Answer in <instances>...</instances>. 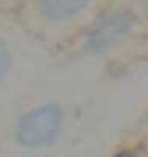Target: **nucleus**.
I'll use <instances>...</instances> for the list:
<instances>
[{"mask_svg": "<svg viewBox=\"0 0 148 157\" xmlns=\"http://www.w3.org/2000/svg\"><path fill=\"white\" fill-rule=\"evenodd\" d=\"M122 157H126V154H123V155H122Z\"/></svg>", "mask_w": 148, "mask_h": 157, "instance_id": "5", "label": "nucleus"}, {"mask_svg": "<svg viewBox=\"0 0 148 157\" xmlns=\"http://www.w3.org/2000/svg\"><path fill=\"white\" fill-rule=\"evenodd\" d=\"M8 69H10V53L6 47H3L0 44V82H2L3 76L6 75Z\"/></svg>", "mask_w": 148, "mask_h": 157, "instance_id": "4", "label": "nucleus"}, {"mask_svg": "<svg viewBox=\"0 0 148 157\" xmlns=\"http://www.w3.org/2000/svg\"><path fill=\"white\" fill-rule=\"evenodd\" d=\"M61 128V112L56 106L31 110L17 124V139L25 146H41L52 142Z\"/></svg>", "mask_w": 148, "mask_h": 157, "instance_id": "1", "label": "nucleus"}, {"mask_svg": "<svg viewBox=\"0 0 148 157\" xmlns=\"http://www.w3.org/2000/svg\"><path fill=\"white\" fill-rule=\"evenodd\" d=\"M130 27H131V20L122 13L104 19L91 34L89 47L95 52L108 48L114 45L115 42H119L120 39H123V36L130 31Z\"/></svg>", "mask_w": 148, "mask_h": 157, "instance_id": "2", "label": "nucleus"}, {"mask_svg": "<svg viewBox=\"0 0 148 157\" xmlns=\"http://www.w3.org/2000/svg\"><path fill=\"white\" fill-rule=\"evenodd\" d=\"M41 11L47 19L61 20L81 13L88 5V0H41Z\"/></svg>", "mask_w": 148, "mask_h": 157, "instance_id": "3", "label": "nucleus"}]
</instances>
